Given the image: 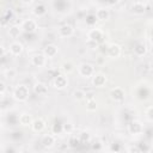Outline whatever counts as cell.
I'll return each mask as SVG.
<instances>
[{
	"label": "cell",
	"instance_id": "d6a6232c",
	"mask_svg": "<svg viewBox=\"0 0 153 153\" xmlns=\"http://www.w3.org/2000/svg\"><path fill=\"white\" fill-rule=\"evenodd\" d=\"M14 75H16V72H14L13 69L6 71V76H7V78H14Z\"/></svg>",
	"mask_w": 153,
	"mask_h": 153
},
{
	"label": "cell",
	"instance_id": "f1b7e54d",
	"mask_svg": "<svg viewBox=\"0 0 153 153\" xmlns=\"http://www.w3.org/2000/svg\"><path fill=\"white\" fill-rule=\"evenodd\" d=\"M96 20H97L96 14H90V16H87V17H86V23H87V24H90V25H92L93 23H96Z\"/></svg>",
	"mask_w": 153,
	"mask_h": 153
},
{
	"label": "cell",
	"instance_id": "2e32d148",
	"mask_svg": "<svg viewBox=\"0 0 153 153\" xmlns=\"http://www.w3.org/2000/svg\"><path fill=\"white\" fill-rule=\"evenodd\" d=\"M96 17L98 20H108L110 18V12L105 7H100L96 11Z\"/></svg>",
	"mask_w": 153,
	"mask_h": 153
},
{
	"label": "cell",
	"instance_id": "7c38bea8",
	"mask_svg": "<svg viewBox=\"0 0 153 153\" xmlns=\"http://www.w3.org/2000/svg\"><path fill=\"white\" fill-rule=\"evenodd\" d=\"M121 53H122V49H121V47H120L118 44H116V43H112V44H110V45L108 47V56L111 57V59H117V57H120Z\"/></svg>",
	"mask_w": 153,
	"mask_h": 153
},
{
	"label": "cell",
	"instance_id": "ba28073f",
	"mask_svg": "<svg viewBox=\"0 0 153 153\" xmlns=\"http://www.w3.org/2000/svg\"><path fill=\"white\" fill-rule=\"evenodd\" d=\"M8 50H10V53H11L13 56H19V55H22V53H23V50H24V45H23L20 42L14 41V42H12V43L10 44Z\"/></svg>",
	"mask_w": 153,
	"mask_h": 153
},
{
	"label": "cell",
	"instance_id": "9a60e30c",
	"mask_svg": "<svg viewBox=\"0 0 153 153\" xmlns=\"http://www.w3.org/2000/svg\"><path fill=\"white\" fill-rule=\"evenodd\" d=\"M57 51H59V49H57V47H56L55 44H48V45H45L44 49H43V54H44L47 57H49V59L56 56Z\"/></svg>",
	"mask_w": 153,
	"mask_h": 153
},
{
	"label": "cell",
	"instance_id": "8fae6325",
	"mask_svg": "<svg viewBox=\"0 0 153 153\" xmlns=\"http://www.w3.org/2000/svg\"><path fill=\"white\" fill-rule=\"evenodd\" d=\"M74 33V29L71 24H63L59 27V35L63 38H67V37H71L72 35Z\"/></svg>",
	"mask_w": 153,
	"mask_h": 153
},
{
	"label": "cell",
	"instance_id": "74e56055",
	"mask_svg": "<svg viewBox=\"0 0 153 153\" xmlns=\"http://www.w3.org/2000/svg\"><path fill=\"white\" fill-rule=\"evenodd\" d=\"M149 152H152V153H153V146H152V147L149 148Z\"/></svg>",
	"mask_w": 153,
	"mask_h": 153
},
{
	"label": "cell",
	"instance_id": "8992f818",
	"mask_svg": "<svg viewBox=\"0 0 153 153\" xmlns=\"http://www.w3.org/2000/svg\"><path fill=\"white\" fill-rule=\"evenodd\" d=\"M142 130H143V127H142L141 122H139V121L134 120L128 124V131L131 135H139L142 133Z\"/></svg>",
	"mask_w": 153,
	"mask_h": 153
},
{
	"label": "cell",
	"instance_id": "5bb4252c",
	"mask_svg": "<svg viewBox=\"0 0 153 153\" xmlns=\"http://www.w3.org/2000/svg\"><path fill=\"white\" fill-rule=\"evenodd\" d=\"M44 128H45V122H44L43 118H36V120L32 121L31 129H32L35 133H41Z\"/></svg>",
	"mask_w": 153,
	"mask_h": 153
},
{
	"label": "cell",
	"instance_id": "603a6c76",
	"mask_svg": "<svg viewBox=\"0 0 153 153\" xmlns=\"http://www.w3.org/2000/svg\"><path fill=\"white\" fill-rule=\"evenodd\" d=\"M98 108V104H97V100L94 98H91V99H87L86 102V110L87 111H96Z\"/></svg>",
	"mask_w": 153,
	"mask_h": 153
},
{
	"label": "cell",
	"instance_id": "e0dca14e",
	"mask_svg": "<svg viewBox=\"0 0 153 153\" xmlns=\"http://www.w3.org/2000/svg\"><path fill=\"white\" fill-rule=\"evenodd\" d=\"M41 143H42V146L44 147V148H51L54 145H55V137L53 136V135H44L43 137H42V141H41Z\"/></svg>",
	"mask_w": 153,
	"mask_h": 153
},
{
	"label": "cell",
	"instance_id": "44dd1931",
	"mask_svg": "<svg viewBox=\"0 0 153 153\" xmlns=\"http://www.w3.org/2000/svg\"><path fill=\"white\" fill-rule=\"evenodd\" d=\"M134 54L136 56H145L147 54V47H146V44H143V43L136 44L135 48H134Z\"/></svg>",
	"mask_w": 153,
	"mask_h": 153
},
{
	"label": "cell",
	"instance_id": "d4e9b609",
	"mask_svg": "<svg viewBox=\"0 0 153 153\" xmlns=\"http://www.w3.org/2000/svg\"><path fill=\"white\" fill-rule=\"evenodd\" d=\"M78 137H79V140H80L81 143H87V142H90V140H91V135H90V133H87V131H81V133L78 135Z\"/></svg>",
	"mask_w": 153,
	"mask_h": 153
},
{
	"label": "cell",
	"instance_id": "277c9868",
	"mask_svg": "<svg viewBox=\"0 0 153 153\" xmlns=\"http://www.w3.org/2000/svg\"><path fill=\"white\" fill-rule=\"evenodd\" d=\"M67 85H68V80L65 75H56L53 80V86L56 90H63L67 87Z\"/></svg>",
	"mask_w": 153,
	"mask_h": 153
},
{
	"label": "cell",
	"instance_id": "6da1fadb",
	"mask_svg": "<svg viewBox=\"0 0 153 153\" xmlns=\"http://www.w3.org/2000/svg\"><path fill=\"white\" fill-rule=\"evenodd\" d=\"M12 96L17 102H26L29 99V96H30V90L26 85L20 84V85H17L14 87Z\"/></svg>",
	"mask_w": 153,
	"mask_h": 153
},
{
	"label": "cell",
	"instance_id": "30bf717a",
	"mask_svg": "<svg viewBox=\"0 0 153 153\" xmlns=\"http://www.w3.org/2000/svg\"><path fill=\"white\" fill-rule=\"evenodd\" d=\"M106 84V76L103 73H96L92 76V85L96 87H103Z\"/></svg>",
	"mask_w": 153,
	"mask_h": 153
},
{
	"label": "cell",
	"instance_id": "4dcf8cb0",
	"mask_svg": "<svg viewBox=\"0 0 153 153\" xmlns=\"http://www.w3.org/2000/svg\"><path fill=\"white\" fill-rule=\"evenodd\" d=\"M128 152H131V153H139L140 152V148L137 146H130L128 147Z\"/></svg>",
	"mask_w": 153,
	"mask_h": 153
},
{
	"label": "cell",
	"instance_id": "d6986e66",
	"mask_svg": "<svg viewBox=\"0 0 153 153\" xmlns=\"http://www.w3.org/2000/svg\"><path fill=\"white\" fill-rule=\"evenodd\" d=\"M33 91H35V93L38 94V96H44V94L48 93V87H47V85H44L43 82H37V84H35V86H33Z\"/></svg>",
	"mask_w": 153,
	"mask_h": 153
},
{
	"label": "cell",
	"instance_id": "9c48e42d",
	"mask_svg": "<svg viewBox=\"0 0 153 153\" xmlns=\"http://www.w3.org/2000/svg\"><path fill=\"white\" fill-rule=\"evenodd\" d=\"M45 62H47V56L44 54H35L31 57V63L35 67H38V68L39 67H44Z\"/></svg>",
	"mask_w": 153,
	"mask_h": 153
},
{
	"label": "cell",
	"instance_id": "ffe728a7",
	"mask_svg": "<svg viewBox=\"0 0 153 153\" xmlns=\"http://www.w3.org/2000/svg\"><path fill=\"white\" fill-rule=\"evenodd\" d=\"M22 33V26H17V25H12L8 27V36L11 38H18Z\"/></svg>",
	"mask_w": 153,
	"mask_h": 153
},
{
	"label": "cell",
	"instance_id": "ac0fdd59",
	"mask_svg": "<svg viewBox=\"0 0 153 153\" xmlns=\"http://www.w3.org/2000/svg\"><path fill=\"white\" fill-rule=\"evenodd\" d=\"M32 117H31V115H29V114H26V112H24V114H22L20 116H19V123H20V126H23V127H29V126H31L32 124Z\"/></svg>",
	"mask_w": 153,
	"mask_h": 153
},
{
	"label": "cell",
	"instance_id": "83f0119b",
	"mask_svg": "<svg viewBox=\"0 0 153 153\" xmlns=\"http://www.w3.org/2000/svg\"><path fill=\"white\" fill-rule=\"evenodd\" d=\"M73 124L72 123H63V133H67V134H69V133H72L73 131Z\"/></svg>",
	"mask_w": 153,
	"mask_h": 153
},
{
	"label": "cell",
	"instance_id": "836d02e7",
	"mask_svg": "<svg viewBox=\"0 0 153 153\" xmlns=\"http://www.w3.org/2000/svg\"><path fill=\"white\" fill-rule=\"evenodd\" d=\"M79 142H80L79 137H74V139H72V140H71V143H72V146H76Z\"/></svg>",
	"mask_w": 153,
	"mask_h": 153
},
{
	"label": "cell",
	"instance_id": "cb8c5ba5",
	"mask_svg": "<svg viewBox=\"0 0 153 153\" xmlns=\"http://www.w3.org/2000/svg\"><path fill=\"white\" fill-rule=\"evenodd\" d=\"M73 97H74L75 100H82L84 98H86V92H85L84 90L78 88V90H75V91L73 92Z\"/></svg>",
	"mask_w": 153,
	"mask_h": 153
},
{
	"label": "cell",
	"instance_id": "7a4b0ae2",
	"mask_svg": "<svg viewBox=\"0 0 153 153\" xmlns=\"http://www.w3.org/2000/svg\"><path fill=\"white\" fill-rule=\"evenodd\" d=\"M78 72L84 78H91L94 74V67L91 63H88V62H82V63L79 65Z\"/></svg>",
	"mask_w": 153,
	"mask_h": 153
},
{
	"label": "cell",
	"instance_id": "8d00e7d4",
	"mask_svg": "<svg viewBox=\"0 0 153 153\" xmlns=\"http://www.w3.org/2000/svg\"><path fill=\"white\" fill-rule=\"evenodd\" d=\"M149 68H151V69L153 71V60H152V61L149 62Z\"/></svg>",
	"mask_w": 153,
	"mask_h": 153
},
{
	"label": "cell",
	"instance_id": "e575fe53",
	"mask_svg": "<svg viewBox=\"0 0 153 153\" xmlns=\"http://www.w3.org/2000/svg\"><path fill=\"white\" fill-rule=\"evenodd\" d=\"M106 2H108L109 5H116V4L118 2V0H106Z\"/></svg>",
	"mask_w": 153,
	"mask_h": 153
},
{
	"label": "cell",
	"instance_id": "5b68a950",
	"mask_svg": "<svg viewBox=\"0 0 153 153\" xmlns=\"http://www.w3.org/2000/svg\"><path fill=\"white\" fill-rule=\"evenodd\" d=\"M124 96H126V92L121 87H114L110 91V98L115 102H122L124 99Z\"/></svg>",
	"mask_w": 153,
	"mask_h": 153
},
{
	"label": "cell",
	"instance_id": "4fadbf2b",
	"mask_svg": "<svg viewBox=\"0 0 153 153\" xmlns=\"http://www.w3.org/2000/svg\"><path fill=\"white\" fill-rule=\"evenodd\" d=\"M130 10H131V12H133L134 14H136V16H142V14H145V12H146V5H145L143 2H141V1H136V2H134V4L131 5Z\"/></svg>",
	"mask_w": 153,
	"mask_h": 153
},
{
	"label": "cell",
	"instance_id": "7402d4cb",
	"mask_svg": "<svg viewBox=\"0 0 153 153\" xmlns=\"http://www.w3.org/2000/svg\"><path fill=\"white\" fill-rule=\"evenodd\" d=\"M32 12H33V14H35L36 17H42V16H44V14L47 13V7H45L43 4H38V5H36V6L33 7Z\"/></svg>",
	"mask_w": 153,
	"mask_h": 153
},
{
	"label": "cell",
	"instance_id": "3957f363",
	"mask_svg": "<svg viewBox=\"0 0 153 153\" xmlns=\"http://www.w3.org/2000/svg\"><path fill=\"white\" fill-rule=\"evenodd\" d=\"M87 38L90 42H96V43H99L103 41L104 38V33L100 29H92L88 31L87 33Z\"/></svg>",
	"mask_w": 153,
	"mask_h": 153
},
{
	"label": "cell",
	"instance_id": "4316f807",
	"mask_svg": "<svg viewBox=\"0 0 153 153\" xmlns=\"http://www.w3.org/2000/svg\"><path fill=\"white\" fill-rule=\"evenodd\" d=\"M53 133H54V134L63 133V124H61V123H55V124L53 126Z\"/></svg>",
	"mask_w": 153,
	"mask_h": 153
},
{
	"label": "cell",
	"instance_id": "1f68e13d",
	"mask_svg": "<svg viewBox=\"0 0 153 153\" xmlns=\"http://www.w3.org/2000/svg\"><path fill=\"white\" fill-rule=\"evenodd\" d=\"M5 91H6V85H5L4 81H1V82H0V94L4 96V94H5Z\"/></svg>",
	"mask_w": 153,
	"mask_h": 153
},
{
	"label": "cell",
	"instance_id": "f546056e",
	"mask_svg": "<svg viewBox=\"0 0 153 153\" xmlns=\"http://www.w3.org/2000/svg\"><path fill=\"white\" fill-rule=\"evenodd\" d=\"M146 117H147L149 121L153 122V106L147 108V110H146Z\"/></svg>",
	"mask_w": 153,
	"mask_h": 153
},
{
	"label": "cell",
	"instance_id": "484cf974",
	"mask_svg": "<svg viewBox=\"0 0 153 153\" xmlns=\"http://www.w3.org/2000/svg\"><path fill=\"white\" fill-rule=\"evenodd\" d=\"M61 68H62V71L65 72V73H71L73 69H74V66H73V63L71 62V61H67V62H63L62 63V66H61Z\"/></svg>",
	"mask_w": 153,
	"mask_h": 153
},
{
	"label": "cell",
	"instance_id": "52a82bcc",
	"mask_svg": "<svg viewBox=\"0 0 153 153\" xmlns=\"http://www.w3.org/2000/svg\"><path fill=\"white\" fill-rule=\"evenodd\" d=\"M22 30L24 31V32H29V33H31V32H35L36 31V29H37V23L33 20V19H25L23 23H22Z\"/></svg>",
	"mask_w": 153,
	"mask_h": 153
},
{
	"label": "cell",
	"instance_id": "d590c367",
	"mask_svg": "<svg viewBox=\"0 0 153 153\" xmlns=\"http://www.w3.org/2000/svg\"><path fill=\"white\" fill-rule=\"evenodd\" d=\"M20 1H22V4H24V5H30V4H32L33 0H20Z\"/></svg>",
	"mask_w": 153,
	"mask_h": 153
}]
</instances>
